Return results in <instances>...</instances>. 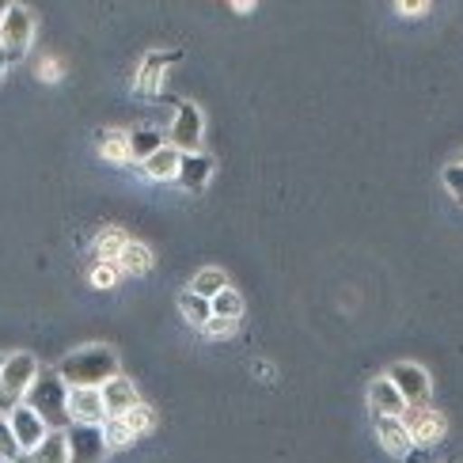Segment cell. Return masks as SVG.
I'll return each instance as SVG.
<instances>
[{
    "instance_id": "obj_1",
    "label": "cell",
    "mask_w": 463,
    "mask_h": 463,
    "mask_svg": "<svg viewBox=\"0 0 463 463\" xmlns=\"http://www.w3.org/2000/svg\"><path fill=\"white\" fill-rule=\"evenodd\" d=\"M61 380L69 383V388H107V383L118 373V357H114L110 345H88V350H76L61 361Z\"/></svg>"
},
{
    "instance_id": "obj_2",
    "label": "cell",
    "mask_w": 463,
    "mask_h": 463,
    "mask_svg": "<svg viewBox=\"0 0 463 463\" xmlns=\"http://www.w3.org/2000/svg\"><path fill=\"white\" fill-rule=\"evenodd\" d=\"M27 407L46 421L50 430H69L72 418H69V383L61 380V373H38L34 388L27 392Z\"/></svg>"
},
{
    "instance_id": "obj_3",
    "label": "cell",
    "mask_w": 463,
    "mask_h": 463,
    "mask_svg": "<svg viewBox=\"0 0 463 463\" xmlns=\"http://www.w3.org/2000/svg\"><path fill=\"white\" fill-rule=\"evenodd\" d=\"M38 361L31 354H12L5 357V369H0V418H8L15 407L27 402V392L38 380Z\"/></svg>"
},
{
    "instance_id": "obj_4",
    "label": "cell",
    "mask_w": 463,
    "mask_h": 463,
    "mask_svg": "<svg viewBox=\"0 0 463 463\" xmlns=\"http://www.w3.org/2000/svg\"><path fill=\"white\" fill-rule=\"evenodd\" d=\"M31 38H34V19L24 5H8V15H5V24H0V53L8 57H24L27 46H31Z\"/></svg>"
},
{
    "instance_id": "obj_5",
    "label": "cell",
    "mask_w": 463,
    "mask_h": 463,
    "mask_svg": "<svg viewBox=\"0 0 463 463\" xmlns=\"http://www.w3.org/2000/svg\"><path fill=\"white\" fill-rule=\"evenodd\" d=\"M388 380L402 392L407 407H426V402H430V373L421 369V364H414V361H399V364H392Z\"/></svg>"
},
{
    "instance_id": "obj_6",
    "label": "cell",
    "mask_w": 463,
    "mask_h": 463,
    "mask_svg": "<svg viewBox=\"0 0 463 463\" xmlns=\"http://www.w3.org/2000/svg\"><path fill=\"white\" fill-rule=\"evenodd\" d=\"M167 145H175L183 156H194V152H202V110L194 103H179Z\"/></svg>"
},
{
    "instance_id": "obj_7",
    "label": "cell",
    "mask_w": 463,
    "mask_h": 463,
    "mask_svg": "<svg viewBox=\"0 0 463 463\" xmlns=\"http://www.w3.org/2000/svg\"><path fill=\"white\" fill-rule=\"evenodd\" d=\"M69 463H103L107 449V437L103 426H69Z\"/></svg>"
},
{
    "instance_id": "obj_8",
    "label": "cell",
    "mask_w": 463,
    "mask_h": 463,
    "mask_svg": "<svg viewBox=\"0 0 463 463\" xmlns=\"http://www.w3.org/2000/svg\"><path fill=\"white\" fill-rule=\"evenodd\" d=\"M69 418H72V426H103V421H107L103 392H95V388H69Z\"/></svg>"
},
{
    "instance_id": "obj_9",
    "label": "cell",
    "mask_w": 463,
    "mask_h": 463,
    "mask_svg": "<svg viewBox=\"0 0 463 463\" xmlns=\"http://www.w3.org/2000/svg\"><path fill=\"white\" fill-rule=\"evenodd\" d=\"M8 426H12V433H15V440H19V449H24V452H34L46 440V433H50V426L27 407V402L8 414Z\"/></svg>"
},
{
    "instance_id": "obj_10",
    "label": "cell",
    "mask_w": 463,
    "mask_h": 463,
    "mask_svg": "<svg viewBox=\"0 0 463 463\" xmlns=\"http://www.w3.org/2000/svg\"><path fill=\"white\" fill-rule=\"evenodd\" d=\"M402 426L411 430L414 445H437V440L445 437V418H440L433 407H411L402 414Z\"/></svg>"
},
{
    "instance_id": "obj_11",
    "label": "cell",
    "mask_w": 463,
    "mask_h": 463,
    "mask_svg": "<svg viewBox=\"0 0 463 463\" xmlns=\"http://www.w3.org/2000/svg\"><path fill=\"white\" fill-rule=\"evenodd\" d=\"M369 407H373L376 418H402V414L411 411V407H407V399H402V392L395 388L388 376L369 383Z\"/></svg>"
},
{
    "instance_id": "obj_12",
    "label": "cell",
    "mask_w": 463,
    "mask_h": 463,
    "mask_svg": "<svg viewBox=\"0 0 463 463\" xmlns=\"http://www.w3.org/2000/svg\"><path fill=\"white\" fill-rule=\"evenodd\" d=\"M179 167H183V152L175 145H164L160 152H152V156L137 167L145 179H156V183H175L179 179Z\"/></svg>"
},
{
    "instance_id": "obj_13",
    "label": "cell",
    "mask_w": 463,
    "mask_h": 463,
    "mask_svg": "<svg viewBox=\"0 0 463 463\" xmlns=\"http://www.w3.org/2000/svg\"><path fill=\"white\" fill-rule=\"evenodd\" d=\"M103 392V407H107V418H126L133 407H141V399H137V388L126 380V376H114Z\"/></svg>"
},
{
    "instance_id": "obj_14",
    "label": "cell",
    "mask_w": 463,
    "mask_h": 463,
    "mask_svg": "<svg viewBox=\"0 0 463 463\" xmlns=\"http://www.w3.org/2000/svg\"><path fill=\"white\" fill-rule=\"evenodd\" d=\"M19 463H69V433L65 430H50L46 440L34 452H24Z\"/></svg>"
},
{
    "instance_id": "obj_15",
    "label": "cell",
    "mask_w": 463,
    "mask_h": 463,
    "mask_svg": "<svg viewBox=\"0 0 463 463\" xmlns=\"http://www.w3.org/2000/svg\"><path fill=\"white\" fill-rule=\"evenodd\" d=\"M376 437H380V445L388 449L392 456H407L411 452V430L402 426V418H376Z\"/></svg>"
},
{
    "instance_id": "obj_16",
    "label": "cell",
    "mask_w": 463,
    "mask_h": 463,
    "mask_svg": "<svg viewBox=\"0 0 463 463\" xmlns=\"http://www.w3.org/2000/svg\"><path fill=\"white\" fill-rule=\"evenodd\" d=\"M209 175H213V164H209V156H202V152H194V156H183L179 183L186 190H202L209 183Z\"/></svg>"
},
{
    "instance_id": "obj_17",
    "label": "cell",
    "mask_w": 463,
    "mask_h": 463,
    "mask_svg": "<svg viewBox=\"0 0 463 463\" xmlns=\"http://www.w3.org/2000/svg\"><path fill=\"white\" fill-rule=\"evenodd\" d=\"M224 288H228V274H224V269H217V266L198 269L194 281H190V293H198V297H205V300H217Z\"/></svg>"
},
{
    "instance_id": "obj_18",
    "label": "cell",
    "mask_w": 463,
    "mask_h": 463,
    "mask_svg": "<svg viewBox=\"0 0 463 463\" xmlns=\"http://www.w3.org/2000/svg\"><path fill=\"white\" fill-rule=\"evenodd\" d=\"M179 312L186 316L190 326H198L202 331V326L213 319V300H205V297H198V293H190L186 288V293H179Z\"/></svg>"
},
{
    "instance_id": "obj_19",
    "label": "cell",
    "mask_w": 463,
    "mask_h": 463,
    "mask_svg": "<svg viewBox=\"0 0 463 463\" xmlns=\"http://www.w3.org/2000/svg\"><path fill=\"white\" fill-rule=\"evenodd\" d=\"M171 61H175V53H152V57H145L141 76H137V91L156 95V91H160V76H164V65H171Z\"/></svg>"
},
{
    "instance_id": "obj_20",
    "label": "cell",
    "mask_w": 463,
    "mask_h": 463,
    "mask_svg": "<svg viewBox=\"0 0 463 463\" xmlns=\"http://www.w3.org/2000/svg\"><path fill=\"white\" fill-rule=\"evenodd\" d=\"M126 141H129V160H141V164L152 156V152H160L167 145L160 133H152V129H129Z\"/></svg>"
},
{
    "instance_id": "obj_21",
    "label": "cell",
    "mask_w": 463,
    "mask_h": 463,
    "mask_svg": "<svg viewBox=\"0 0 463 463\" xmlns=\"http://www.w3.org/2000/svg\"><path fill=\"white\" fill-rule=\"evenodd\" d=\"M129 247V240H126V232H118V228H107L99 240H95V262H114L118 266V259H122V250Z\"/></svg>"
},
{
    "instance_id": "obj_22",
    "label": "cell",
    "mask_w": 463,
    "mask_h": 463,
    "mask_svg": "<svg viewBox=\"0 0 463 463\" xmlns=\"http://www.w3.org/2000/svg\"><path fill=\"white\" fill-rule=\"evenodd\" d=\"M148 266H152L148 247H145V243H133V240H129V247L122 250V259H118V274H122V278H141Z\"/></svg>"
},
{
    "instance_id": "obj_23",
    "label": "cell",
    "mask_w": 463,
    "mask_h": 463,
    "mask_svg": "<svg viewBox=\"0 0 463 463\" xmlns=\"http://www.w3.org/2000/svg\"><path fill=\"white\" fill-rule=\"evenodd\" d=\"M103 437H107V449L114 452V449H126V445H133V430L126 426V418H107L103 421Z\"/></svg>"
},
{
    "instance_id": "obj_24",
    "label": "cell",
    "mask_w": 463,
    "mask_h": 463,
    "mask_svg": "<svg viewBox=\"0 0 463 463\" xmlns=\"http://www.w3.org/2000/svg\"><path fill=\"white\" fill-rule=\"evenodd\" d=\"M213 316H221V319H243V297L232 285L213 300Z\"/></svg>"
},
{
    "instance_id": "obj_25",
    "label": "cell",
    "mask_w": 463,
    "mask_h": 463,
    "mask_svg": "<svg viewBox=\"0 0 463 463\" xmlns=\"http://www.w3.org/2000/svg\"><path fill=\"white\" fill-rule=\"evenodd\" d=\"M99 152L107 160H129V141H126V133H99Z\"/></svg>"
},
{
    "instance_id": "obj_26",
    "label": "cell",
    "mask_w": 463,
    "mask_h": 463,
    "mask_svg": "<svg viewBox=\"0 0 463 463\" xmlns=\"http://www.w3.org/2000/svg\"><path fill=\"white\" fill-rule=\"evenodd\" d=\"M126 426L133 430V437H145L152 426H156V414H152L148 402H141V407H133V411L126 414Z\"/></svg>"
},
{
    "instance_id": "obj_27",
    "label": "cell",
    "mask_w": 463,
    "mask_h": 463,
    "mask_svg": "<svg viewBox=\"0 0 463 463\" xmlns=\"http://www.w3.org/2000/svg\"><path fill=\"white\" fill-rule=\"evenodd\" d=\"M19 456H24V449H19V440L8 426V418H0V459L5 463H19Z\"/></svg>"
},
{
    "instance_id": "obj_28",
    "label": "cell",
    "mask_w": 463,
    "mask_h": 463,
    "mask_svg": "<svg viewBox=\"0 0 463 463\" xmlns=\"http://www.w3.org/2000/svg\"><path fill=\"white\" fill-rule=\"evenodd\" d=\"M202 331H205V338H232V335L240 331V319H221V316H213V319L202 326Z\"/></svg>"
},
{
    "instance_id": "obj_29",
    "label": "cell",
    "mask_w": 463,
    "mask_h": 463,
    "mask_svg": "<svg viewBox=\"0 0 463 463\" xmlns=\"http://www.w3.org/2000/svg\"><path fill=\"white\" fill-rule=\"evenodd\" d=\"M118 278L122 274H118V266H114V262H95V269H91V285L95 288H110Z\"/></svg>"
},
{
    "instance_id": "obj_30",
    "label": "cell",
    "mask_w": 463,
    "mask_h": 463,
    "mask_svg": "<svg viewBox=\"0 0 463 463\" xmlns=\"http://www.w3.org/2000/svg\"><path fill=\"white\" fill-rule=\"evenodd\" d=\"M445 186L452 190V198H459V202H463V164H459V160L445 167Z\"/></svg>"
},
{
    "instance_id": "obj_31",
    "label": "cell",
    "mask_w": 463,
    "mask_h": 463,
    "mask_svg": "<svg viewBox=\"0 0 463 463\" xmlns=\"http://www.w3.org/2000/svg\"><path fill=\"white\" fill-rule=\"evenodd\" d=\"M402 15H426L430 12V5H426V0H421V5H414V0H407V5H395Z\"/></svg>"
},
{
    "instance_id": "obj_32",
    "label": "cell",
    "mask_w": 463,
    "mask_h": 463,
    "mask_svg": "<svg viewBox=\"0 0 463 463\" xmlns=\"http://www.w3.org/2000/svg\"><path fill=\"white\" fill-rule=\"evenodd\" d=\"M5 65H8V57H5V53H0V76H5Z\"/></svg>"
},
{
    "instance_id": "obj_33",
    "label": "cell",
    "mask_w": 463,
    "mask_h": 463,
    "mask_svg": "<svg viewBox=\"0 0 463 463\" xmlns=\"http://www.w3.org/2000/svg\"><path fill=\"white\" fill-rule=\"evenodd\" d=\"M5 15H8V5H0V24H5Z\"/></svg>"
},
{
    "instance_id": "obj_34",
    "label": "cell",
    "mask_w": 463,
    "mask_h": 463,
    "mask_svg": "<svg viewBox=\"0 0 463 463\" xmlns=\"http://www.w3.org/2000/svg\"><path fill=\"white\" fill-rule=\"evenodd\" d=\"M0 369H5V357H0Z\"/></svg>"
},
{
    "instance_id": "obj_35",
    "label": "cell",
    "mask_w": 463,
    "mask_h": 463,
    "mask_svg": "<svg viewBox=\"0 0 463 463\" xmlns=\"http://www.w3.org/2000/svg\"><path fill=\"white\" fill-rule=\"evenodd\" d=\"M459 164H463V156H459Z\"/></svg>"
},
{
    "instance_id": "obj_36",
    "label": "cell",
    "mask_w": 463,
    "mask_h": 463,
    "mask_svg": "<svg viewBox=\"0 0 463 463\" xmlns=\"http://www.w3.org/2000/svg\"><path fill=\"white\" fill-rule=\"evenodd\" d=\"M0 463H5V459H0Z\"/></svg>"
}]
</instances>
